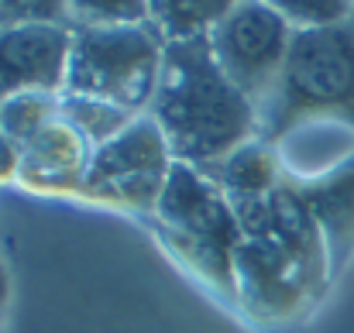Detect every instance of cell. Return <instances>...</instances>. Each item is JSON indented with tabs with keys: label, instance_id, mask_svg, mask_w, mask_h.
<instances>
[{
	"label": "cell",
	"instance_id": "cell-12",
	"mask_svg": "<svg viewBox=\"0 0 354 333\" xmlns=\"http://www.w3.org/2000/svg\"><path fill=\"white\" fill-rule=\"evenodd\" d=\"M234 3L237 0H148V24L165 45L186 41L196 35H210Z\"/></svg>",
	"mask_w": 354,
	"mask_h": 333
},
{
	"label": "cell",
	"instance_id": "cell-10",
	"mask_svg": "<svg viewBox=\"0 0 354 333\" xmlns=\"http://www.w3.org/2000/svg\"><path fill=\"white\" fill-rule=\"evenodd\" d=\"M303 203L310 207L313 220L324 234L327 244V261H330V275L344 268V261L354 251V155L337 162L330 172L317 175V179H289Z\"/></svg>",
	"mask_w": 354,
	"mask_h": 333
},
{
	"label": "cell",
	"instance_id": "cell-16",
	"mask_svg": "<svg viewBox=\"0 0 354 333\" xmlns=\"http://www.w3.org/2000/svg\"><path fill=\"white\" fill-rule=\"evenodd\" d=\"M296 31L334 28L354 14V0H268Z\"/></svg>",
	"mask_w": 354,
	"mask_h": 333
},
{
	"label": "cell",
	"instance_id": "cell-15",
	"mask_svg": "<svg viewBox=\"0 0 354 333\" xmlns=\"http://www.w3.org/2000/svg\"><path fill=\"white\" fill-rule=\"evenodd\" d=\"M148 24V0H69V28Z\"/></svg>",
	"mask_w": 354,
	"mask_h": 333
},
{
	"label": "cell",
	"instance_id": "cell-3",
	"mask_svg": "<svg viewBox=\"0 0 354 333\" xmlns=\"http://www.w3.org/2000/svg\"><path fill=\"white\" fill-rule=\"evenodd\" d=\"M155 223L165 244L210 285L234 299V254L241 244V223L231 200L193 165L172 162Z\"/></svg>",
	"mask_w": 354,
	"mask_h": 333
},
{
	"label": "cell",
	"instance_id": "cell-4",
	"mask_svg": "<svg viewBox=\"0 0 354 333\" xmlns=\"http://www.w3.org/2000/svg\"><path fill=\"white\" fill-rule=\"evenodd\" d=\"M165 41L151 24L73 28L62 93L107 100L131 113H148L162 79Z\"/></svg>",
	"mask_w": 354,
	"mask_h": 333
},
{
	"label": "cell",
	"instance_id": "cell-7",
	"mask_svg": "<svg viewBox=\"0 0 354 333\" xmlns=\"http://www.w3.org/2000/svg\"><path fill=\"white\" fill-rule=\"evenodd\" d=\"M324 289L303 261L286 247L258 237H241L234 254V299L258 320H286Z\"/></svg>",
	"mask_w": 354,
	"mask_h": 333
},
{
	"label": "cell",
	"instance_id": "cell-8",
	"mask_svg": "<svg viewBox=\"0 0 354 333\" xmlns=\"http://www.w3.org/2000/svg\"><path fill=\"white\" fill-rule=\"evenodd\" d=\"M73 28L10 24L0 28V104L17 93H62Z\"/></svg>",
	"mask_w": 354,
	"mask_h": 333
},
{
	"label": "cell",
	"instance_id": "cell-18",
	"mask_svg": "<svg viewBox=\"0 0 354 333\" xmlns=\"http://www.w3.org/2000/svg\"><path fill=\"white\" fill-rule=\"evenodd\" d=\"M17 172H21V148L0 134V182L17 179Z\"/></svg>",
	"mask_w": 354,
	"mask_h": 333
},
{
	"label": "cell",
	"instance_id": "cell-5",
	"mask_svg": "<svg viewBox=\"0 0 354 333\" xmlns=\"http://www.w3.org/2000/svg\"><path fill=\"white\" fill-rule=\"evenodd\" d=\"M169 141L151 113L134 117L118 137L104 141L90 155V169L83 179V196L118 203L124 210L155 213L169 169H172Z\"/></svg>",
	"mask_w": 354,
	"mask_h": 333
},
{
	"label": "cell",
	"instance_id": "cell-9",
	"mask_svg": "<svg viewBox=\"0 0 354 333\" xmlns=\"http://www.w3.org/2000/svg\"><path fill=\"white\" fill-rule=\"evenodd\" d=\"M90 155H93V144L73 124L55 117L28 144H21V172H17V179L28 189L83 193Z\"/></svg>",
	"mask_w": 354,
	"mask_h": 333
},
{
	"label": "cell",
	"instance_id": "cell-17",
	"mask_svg": "<svg viewBox=\"0 0 354 333\" xmlns=\"http://www.w3.org/2000/svg\"><path fill=\"white\" fill-rule=\"evenodd\" d=\"M62 24L69 28V0H0V28Z\"/></svg>",
	"mask_w": 354,
	"mask_h": 333
},
{
	"label": "cell",
	"instance_id": "cell-1",
	"mask_svg": "<svg viewBox=\"0 0 354 333\" xmlns=\"http://www.w3.org/2000/svg\"><path fill=\"white\" fill-rule=\"evenodd\" d=\"M148 113L158 120L176 162L207 169L258 137V107L221 69L210 35L169 41Z\"/></svg>",
	"mask_w": 354,
	"mask_h": 333
},
{
	"label": "cell",
	"instance_id": "cell-14",
	"mask_svg": "<svg viewBox=\"0 0 354 333\" xmlns=\"http://www.w3.org/2000/svg\"><path fill=\"white\" fill-rule=\"evenodd\" d=\"M55 117H59V93H41V90L17 93L0 104V134L21 148Z\"/></svg>",
	"mask_w": 354,
	"mask_h": 333
},
{
	"label": "cell",
	"instance_id": "cell-6",
	"mask_svg": "<svg viewBox=\"0 0 354 333\" xmlns=\"http://www.w3.org/2000/svg\"><path fill=\"white\" fill-rule=\"evenodd\" d=\"M296 28L268 0H237L231 14L210 31V48L237 90L258 107L292 48Z\"/></svg>",
	"mask_w": 354,
	"mask_h": 333
},
{
	"label": "cell",
	"instance_id": "cell-2",
	"mask_svg": "<svg viewBox=\"0 0 354 333\" xmlns=\"http://www.w3.org/2000/svg\"><path fill=\"white\" fill-rule=\"evenodd\" d=\"M317 117L354 131V14L334 28L292 35L289 59L272 93L258 104V137L279 144Z\"/></svg>",
	"mask_w": 354,
	"mask_h": 333
},
{
	"label": "cell",
	"instance_id": "cell-13",
	"mask_svg": "<svg viewBox=\"0 0 354 333\" xmlns=\"http://www.w3.org/2000/svg\"><path fill=\"white\" fill-rule=\"evenodd\" d=\"M59 117L66 124H73L93 148H100L104 141L118 137L120 131L141 117V113H131L124 107H114L107 100H93V97H73V93H59Z\"/></svg>",
	"mask_w": 354,
	"mask_h": 333
},
{
	"label": "cell",
	"instance_id": "cell-11",
	"mask_svg": "<svg viewBox=\"0 0 354 333\" xmlns=\"http://www.w3.org/2000/svg\"><path fill=\"white\" fill-rule=\"evenodd\" d=\"M227 200H254V196H268L275 186H282L286 172H282V158L279 148L254 137L248 144L234 148L227 158L200 169Z\"/></svg>",
	"mask_w": 354,
	"mask_h": 333
}]
</instances>
